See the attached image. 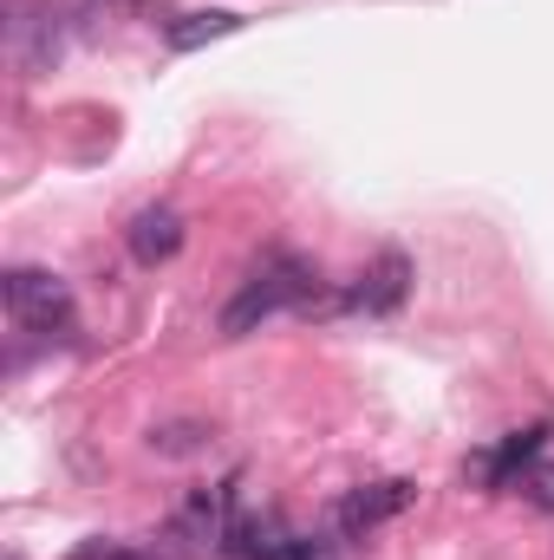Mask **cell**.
<instances>
[{"mask_svg":"<svg viewBox=\"0 0 554 560\" xmlns=\"http://www.w3.org/2000/svg\"><path fill=\"white\" fill-rule=\"evenodd\" d=\"M313 293H320V268H313V261H300V255H268L255 275L242 280V293L222 306V332L242 339V332H255L262 319H275L280 306H313Z\"/></svg>","mask_w":554,"mask_h":560,"instance_id":"1","label":"cell"},{"mask_svg":"<svg viewBox=\"0 0 554 560\" xmlns=\"http://www.w3.org/2000/svg\"><path fill=\"white\" fill-rule=\"evenodd\" d=\"M7 313L39 332V339H66L79 326V306H72V287L46 268H7Z\"/></svg>","mask_w":554,"mask_h":560,"instance_id":"2","label":"cell"},{"mask_svg":"<svg viewBox=\"0 0 554 560\" xmlns=\"http://www.w3.org/2000/svg\"><path fill=\"white\" fill-rule=\"evenodd\" d=\"M412 482H405V476H392V482H366V489H353V495H346V502H339V535H353V541H359V535H372V528H385V522H392V515H405V509H412Z\"/></svg>","mask_w":554,"mask_h":560,"instance_id":"3","label":"cell"},{"mask_svg":"<svg viewBox=\"0 0 554 560\" xmlns=\"http://www.w3.org/2000/svg\"><path fill=\"white\" fill-rule=\"evenodd\" d=\"M287 548H293V535L280 515H229V528H222L229 560H287Z\"/></svg>","mask_w":554,"mask_h":560,"instance_id":"4","label":"cell"},{"mask_svg":"<svg viewBox=\"0 0 554 560\" xmlns=\"http://www.w3.org/2000/svg\"><path fill=\"white\" fill-rule=\"evenodd\" d=\"M125 242H131V255H138L143 268H163V261H176V248H183V215L176 209H138L131 215V229H125Z\"/></svg>","mask_w":554,"mask_h":560,"instance_id":"5","label":"cell"},{"mask_svg":"<svg viewBox=\"0 0 554 560\" xmlns=\"http://www.w3.org/2000/svg\"><path fill=\"white\" fill-rule=\"evenodd\" d=\"M405 293H412V261H405L399 248H385V255L359 275L353 306H366V313H399V306H405Z\"/></svg>","mask_w":554,"mask_h":560,"instance_id":"6","label":"cell"},{"mask_svg":"<svg viewBox=\"0 0 554 560\" xmlns=\"http://www.w3.org/2000/svg\"><path fill=\"white\" fill-rule=\"evenodd\" d=\"M542 443H549V423H535V430L509 436L503 450L476 456V482H489V489H516V469H529V463L542 456Z\"/></svg>","mask_w":554,"mask_h":560,"instance_id":"7","label":"cell"},{"mask_svg":"<svg viewBox=\"0 0 554 560\" xmlns=\"http://www.w3.org/2000/svg\"><path fill=\"white\" fill-rule=\"evenodd\" d=\"M229 33H242V13H222V7L163 20V39H170V52H196V46H209V39H229Z\"/></svg>","mask_w":554,"mask_h":560,"instance_id":"8","label":"cell"},{"mask_svg":"<svg viewBox=\"0 0 554 560\" xmlns=\"http://www.w3.org/2000/svg\"><path fill=\"white\" fill-rule=\"evenodd\" d=\"M229 495H235V489H196V495L183 502L176 528H183L189 541H216V548H222V528H229Z\"/></svg>","mask_w":554,"mask_h":560,"instance_id":"9","label":"cell"},{"mask_svg":"<svg viewBox=\"0 0 554 560\" xmlns=\"http://www.w3.org/2000/svg\"><path fill=\"white\" fill-rule=\"evenodd\" d=\"M516 489L529 495V509H542V515H554V463H529V469L516 476Z\"/></svg>","mask_w":554,"mask_h":560,"instance_id":"10","label":"cell"},{"mask_svg":"<svg viewBox=\"0 0 554 560\" xmlns=\"http://www.w3.org/2000/svg\"><path fill=\"white\" fill-rule=\"evenodd\" d=\"M196 436H203V423H163V430H150V450H163V456H189Z\"/></svg>","mask_w":554,"mask_h":560,"instance_id":"11","label":"cell"},{"mask_svg":"<svg viewBox=\"0 0 554 560\" xmlns=\"http://www.w3.org/2000/svg\"><path fill=\"white\" fill-rule=\"evenodd\" d=\"M287 560H339V548H333V541H313V535H293Z\"/></svg>","mask_w":554,"mask_h":560,"instance_id":"12","label":"cell"},{"mask_svg":"<svg viewBox=\"0 0 554 560\" xmlns=\"http://www.w3.org/2000/svg\"><path fill=\"white\" fill-rule=\"evenodd\" d=\"M79 560H157V555H143V548H85Z\"/></svg>","mask_w":554,"mask_h":560,"instance_id":"13","label":"cell"}]
</instances>
